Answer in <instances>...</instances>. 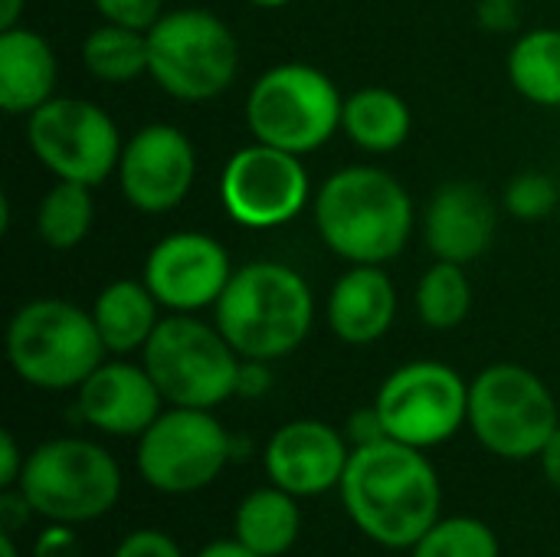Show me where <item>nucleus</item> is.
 <instances>
[{
  "label": "nucleus",
  "instance_id": "obj_1",
  "mask_svg": "<svg viewBox=\"0 0 560 557\" xmlns=\"http://www.w3.org/2000/svg\"><path fill=\"white\" fill-rule=\"evenodd\" d=\"M338 489L354 529L387 552H410L443 515V486L427 450L397 440L351 450Z\"/></svg>",
  "mask_w": 560,
  "mask_h": 557
},
{
  "label": "nucleus",
  "instance_id": "obj_30",
  "mask_svg": "<svg viewBox=\"0 0 560 557\" xmlns=\"http://www.w3.org/2000/svg\"><path fill=\"white\" fill-rule=\"evenodd\" d=\"M92 7L105 23H118L144 33L164 16V0H92Z\"/></svg>",
  "mask_w": 560,
  "mask_h": 557
},
{
  "label": "nucleus",
  "instance_id": "obj_20",
  "mask_svg": "<svg viewBox=\"0 0 560 557\" xmlns=\"http://www.w3.org/2000/svg\"><path fill=\"white\" fill-rule=\"evenodd\" d=\"M59 62L52 43L26 26L0 33V108L7 115H33L56 95Z\"/></svg>",
  "mask_w": 560,
  "mask_h": 557
},
{
  "label": "nucleus",
  "instance_id": "obj_18",
  "mask_svg": "<svg viewBox=\"0 0 560 557\" xmlns=\"http://www.w3.org/2000/svg\"><path fill=\"white\" fill-rule=\"evenodd\" d=\"M499 230L495 200L472 181L443 184L423 210V240L436 259L472 263L479 259Z\"/></svg>",
  "mask_w": 560,
  "mask_h": 557
},
{
  "label": "nucleus",
  "instance_id": "obj_35",
  "mask_svg": "<svg viewBox=\"0 0 560 557\" xmlns=\"http://www.w3.org/2000/svg\"><path fill=\"white\" fill-rule=\"evenodd\" d=\"M26 456L20 453V443L10 430L0 433V489H16L23 476Z\"/></svg>",
  "mask_w": 560,
  "mask_h": 557
},
{
  "label": "nucleus",
  "instance_id": "obj_11",
  "mask_svg": "<svg viewBox=\"0 0 560 557\" xmlns=\"http://www.w3.org/2000/svg\"><path fill=\"white\" fill-rule=\"evenodd\" d=\"M26 144L56 181L89 187L105 184L118 171L125 148L115 118L102 105L75 95H52L26 115Z\"/></svg>",
  "mask_w": 560,
  "mask_h": 557
},
{
  "label": "nucleus",
  "instance_id": "obj_3",
  "mask_svg": "<svg viewBox=\"0 0 560 557\" xmlns=\"http://www.w3.org/2000/svg\"><path fill=\"white\" fill-rule=\"evenodd\" d=\"M315 295L302 272L285 263L256 259L233 272L213 325L246 361H279L292 355L312 332Z\"/></svg>",
  "mask_w": 560,
  "mask_h": 557
},
{
  "label": "nucleus",
  "instance_id": "obj_32",
  "mask_svg": "<svg viewBox=\"0 0 560 557\" xmlns=\"http://www.w3.org/2000/svg\"><path fill=\"white\" fill-rule=\"evenodd\" d=\"M345 437L351 443V450L358 446H371V443H381V440H390L387 427H384V417L381 410L371 404V407H361L348 417V427H345Z\"/></svg>",
  "mask_w": 560,
  "mask_h": 557
},
{
  "label": "nucleus",
  "instance_id": "obj_15",
  "mask_svg": "<svg viewBox=\"0 0 560 557\" xmlns=\"http://www.w3.org/2000/svg\"><path fill=\"white\" fill-rule=\"evenodd\" d=\"M115 177L135 210L167 213L180 207L194 187L197 151L177 125L151 121L125 141Z\"/></svg>",
  "mask_w": 560,
  "mask_h": 557
},
{
  "label": "nucleus",
  "instance_id": "obj_42",
  "mask_svg": "<svg viewBox=\"0 0 560 557\" xmlns=\"http://www.w3.org/2000/svg\"><path fill=\"white\" fill-rule=\"evenodd\" d=\"M253 7H262V10H279V7H285V3H292V0H249Z\"/></svg>",
  "mask_w": 560,
  "mask_h": 557
},
{
  "label": "nucleus",
  "instance_id": "obj_6",
  "mask_svg": "<svg viewBox=\"0 0 560 557\" xmlns=\"http://www.w3.org/2000/svg\"><path fill=\"white\" fill-rule=\"evenodd\" d=\"M141 364L154 378L164 404L213 410L236 397L243 358L217 325L171 312L144 345Z\"/></svg>",
  "mask_w": 560,
  "mask_h": 557
},
{
  "label": "nucleus",
  "instance_id": "obj_4",
  "mask_svg": "<svg viewBox=\"0 0 560 557\" xmlns=\"http://www.w3.org/2000/svg\"><path fill=\"white\" fill-rule=\"evenodd\" d=\"M105 355L92 312L66 299H33L7 325V361L36 391H79Z\"/></svg>",
  "mask_w": 560,
  "mask_h": 557
},
{
  "label": "nucleus",
  "instance_id": "obj_19",
  "mask_svg": "<svg viewBox=\"0 0 560 557\" xmlns=\"http://www.w3.org/2000/svg\"><path fill=\"white\" fill-rule=\"evenodd\" d=\"M397 318V286L384 266H351L328 295V328L345 345L381 341Z\"/></svg>",
  "mask_w": 560,
  "mask_h": 557
},
{
  "label": "nucleus",
  "instance_id": "obj_9",
  "mask_svg": "<svg viewBox=\"0 0 560 557\" xmlns=\"http://www.w3.org/2000/svg\"><path fill=\"white\" fill-rule=\"evenodd\" d=\"M472 437L499 460H538L560 427L551 387L525 364H489L469 384Z\"/></svg>",
  "mask_w": 560,
  "mask_h": 557
},
{
  "label": "nucleus",
  "instance_id": "obj_31",
  "mask_svg": "<svg viewBox=\"0 0 560 557\" xmlns=\"http://www.w3.org/2000/svg\"><path fill=\"white\" fill-rule=\"evenodd\" d=\"M112 557H184L180 545L158 529H138L131 535H125L115 548Z\"/></svg>",
  "mask_w": 560,
  "mask_h": 557
},
{
  "label": "nucleus",
  "instance_id": "obj_24",
  "mask_svg": "<svg viewBox=\"0 0 560 557\" xmlns=\"http://www.w3.org/2000/svg\"><path fill=\"white\" fill-rule=\"evenodd\" d=\"M512 89L541 108H560V30L538 26L522 33L509 49Z\"/></svg>",
  "mask_w": 560,
  "mask_h": 557
},
{
  "label": "nucleus",
  "instance_id": "obj_33",
  "mask_svg": "<svg viewBox=\"0 0 560 557\" xmlns=\"http://www.w3.org/2000/svg\"><path fill=\"white\" fill-rule=\"evenodd\" d=\"M476 20L489 33H512L522 26V0H479Z\"/></svg>",
  "mask_w": 560,
  "mask_h": 557
},
{
  "label": "nucleus",
  "instance_id": "obj_40",
  "mask_svg": "<svg viewBox=\"0 0 560 557\" xmlns=\"http://www.w3.org/2000/svg\"><path fill=\"white\" fill-rule=\"evenodd\" d=\"M23 10H26V0H0V33L20 26Z\"/></svg>",
  "mask_w": 560,
  "mask_h": 557
},
{
  "label": "nucleus",
  "instance_id": "obj_37",
  "mask_svg": "<svg viewBox=\"0 0 560 557\" xmlns=\"http://www.w3.org/2000/svg\"><path fill=\"white\" fill-rule=\"evenodd\" d=\"M272 384V374L266 368V361H246L240 368V384H236V397H262Z\"/></svg>",
  "mask_w": 560,
  "mask_h": 557
},
{
  "label": "nucleus",
  "instance_id": "obj_29",
  "mask_svg": "<svg viewBox=\"0 0 560 557\" xmlns=\"http://www.w3.org/2000/svg\"><path fill=\"white\" fill-rule=\"evenodd\" d=\"M502 204L515 220H528V223L545 220L558 207V184L548 174H538V171L518 174V177L509 181Z\"/></svg>",
  "mask_w": 560,
  "mask_h": 557
},
{
  "label": "nucleus",
  "instance_id": "obj_10",
  "mask_svg": "<svg viewBox=\"0 0 560 557\" xmlns=\"http://www.w3.org/2000/svg\"><path fill=\"white\" fill-rule=\"evenodd\" d=\"M236 446L226 427L197 407H167L138 437V476L161 496H194L220 479Z\"/></svg>",
  "mask_w": 560,
  "mask_h": 557
},
{
  "label": "nucleus",
  "instance_id": "obj_14",
  "mask_svg": "<svg viewBox=\"0 0 560 557\" xmlns=\"http://www.w3.org/2000/svg\"><path fill=\"white\" fill-rule=\"evenodd\" d=\"M230 253L200 230H177L158 240L144 259V282L167 312L197 315L220 302L233 279Z\"/></svg>",
  "mask_w": 560,
  "mask_h": 557
},
{
  "label": "nucleus",
  "instance_id": "obj_23",
  "mask_svg": "<svg viewBox=\"0 0 560 557\" xmlns=\"http://www.w3.org/2000/svg\"><path fill=\"white\" fill-rule=\"evenodd\" d=\"M413 128L410 105L384 85L358 89L345 98L341 112V131L351 144H358L368 154H387L397 151Z\"/></svg>",
  "mask_w": 560,
  "mask_h": 557
},
{
  "label": "nucleus",
  "instance_id": "obj_2",
  "mask_svg": "<svg viewBox=\"0 0 560 557\" xmlns=\"http://www.w3.org/2000/svg\"><path fill=\"white\" fill-rule=\"evenodd\" d=\"M413 200L384 167L351 164L335 171L315 194L322 243L351 266H384L413 236Z\"/></svg>",
  "mask_w": 560,
  "mask_h": 557
},
{
  "label": "nucleus",
  "instance_id": "obj_22",
  "mask_svg": "<svg viewBox=\"0 0 560 557\" xmlns=\"http://www.w3.org/2000/svg\"><path fill=\"white\" fill-rule=\"evenodd\" d=\"M302 532L299 499L279 486H259L233 512V538L259 557L289 555Z\"/></svg>",
  "mask_w": 560,
  "mask_h": 557
},
{
  "label": "nucleus",
  "instance_id": "obj_13",
  "mask_svg": "<svg viewBox=\"0 0 560 557\" xmlns=\"http://www.w3.org/2000/svg\"><path fill=\"white\" fill-rule=\"evenodd\" d=\"M220 200L230 220L246 230H276L292 223L312 200V181L302 154L262 141L240 148L223 164Z\"/></svg>",
  "mask_w": 560,
  "mask_h": 557
},
{
  "label": "nucleus",
  "instance_id": "obj_25",
  "mask_svg": "<svg viewBox=\"0 0 560 557\" xmlns=\"http://www.w3.org/2000/svg\"><path fill=\"white\" fill-rule=\"evenodd\" d=\"M82 62L102 82H112V85L135 82V79L148 76V66H151L148 62V33L102 20V26H95L82 39Z\"/></svg>",
  "mask_w": 560,
  "mask_h": 557
},
{
  "label": "nucleus",
  "instance_id": "obj_12",
  "mask_svg": "<svg viewBox=\"0 0 560 557\" xmlns=\"http://www.w3.org/2000/svg\"><path fill=\"white\" fill-rule=\"evenodd\" d=\"M374 407L390 440L433 450L453 440L469 420V384L443 361H410L377 391Z\"/></svg>",
  "mask_w": 560,
  "mask_h": 557
},
{
  "label": "nucleus",
  "instance_id": "obj_8",
  "mask_svg": "<svg viewBox=\"0 0 560 557\" xmlns=\"http://www.w3.org/2000/svg\"><path fill=\"white\" fill-rule=\"evenodd\" d=\"M345 98L331 76L308 62L266 69L246 95V128L256 141L312 154L341 128Z\"/></svg>",
  "mask_w": 560,
  "mask_h": 557
},
{
  "label": "nucleus",
  "instance_id": "obj_17",
  "mask_svg": "<svg viewBox=\"0 0 560 557\" xmlns=\"http://www.w3.org/2000/svg\"><path fill=\"white\" fill-rule=\"evenodd\" d=\"M75 394L79 420L105 437H141L164 410L154 378L131 361H102Z\"/></svg>",
  "mask_w": 560,
  "mask_h": 557
},
{
  "label": "nucleus",
  "instance_id": "obj_36",
  "mask_svg": "<svg viewBox=\"0 0 560 557\" xmlns=\"http://www.w3.org/2000/svg\"><path fill=\"white\" fill-rule=\"evenodd\" d=\"M30 515H36V512L26 502V496L20 489H3V496H0V525H3V532L13 535L16 529H23L30 522Z\"/></svg>",
  "mask_w": 560,
  "mask_h": 557
},
{
  "label": "nucleus",
  "instance_id": "obj_28",
  "mask_svg": "<svg viewBox=\"0 0 560 557\" xmlns=\"http://www.w3.org/2000/svg\"><path fill=\"white\" fill-rule=\"evenodd\" d=\"M410 557H502L499 535L472 515H440L436 525L410 548Z\"/></svg>",
  "mask_w": 560,
  "mask_h": 557
},
{
  "label": "nucleus",
  "instance_id": "obj_27",
  "mask_svg": "<svg viewBox=\"0 0 560 557\" xmlns=\"http://www.w3.org/2000/svg\"><path fill=\"white\" fill-rule=\"evenodd\" d=\"M420 322L436 332L459 328L472 312V279L463 263L436 259L417 282Z\"/></svg>",
  "mask_w": 560,
  "mask_h": 557
},
{
  "label": "nucleus",
  "instance_id": "obj_38",
  "mask_svg": "<svg viewBox=\"0 0 560 557\" xmlns=\"http://www.w3.org/2000/svg\"><path fill=\"white\" fill-rule=\"evenodd\" d=\"M538 463H541V473H545V479L551 483V489H558L560 492V427L555 430V437L545 443Z\"/></svg>",
  "mask_w": 560,
  "mask_h": 557
},
{
  "label": "nucleus",
  "instance_id": "obj_41",
  "mask_svg": "<svg viewBox=\"0 0 560 557\" xmlns=\"http://www.w3.org/2000/svg\"><path fill=\"white\" fill-rule=\"evenodd\" d=\"M0 557H20V552H16V542H13V535H10V532H3V535H0Z\"/></svg>",
  "mask_w": 560,
  "mask_h": 557
},
{
  "label": "nucleus",
  "instance_id": "obj_7",
  "mask_svg": "<svg viewBox=\"0 0 560 557\" xmlns=\"http://www.w3.org/2000/svg\"><path fill=\"white\" fill-rule=\"evenodd\" d=\"M148 76L180 102L223 95L240 72V39L210 10L184 7L148 30Z\"/></svg>",
  "mask_w": 560,
  "mask_h": 557
},
{
  "label": "nucleus",
  "instance_id": "obj_26",
  "mask_svg": "<svg viewBox=\"0 0 560 557\" xmlns=\"http://www.w3.org/2000/svg\"><path fill=\"white\" fill-rule=\"evenodd\" d=\"M95 220V197L89 184L56 181L36 207V233L49 250H75Z\"/></svg>",
  "mask_w": 560,
  "mask_h": 557
},
{
  "label": "nucleus",
  "instance_id": "obj_21",
  "mask_svg": "<svg viewBox=\"0 0 560 557\" xmlns=\"http://www.w3.org/2000/svg\"><path fill=\"white\" fill-rule=\"evenodd\" d=\"M89 312L105 341V351L115 358L144 351L154 328L161 325V302L144 279H115L102 286Z\"/></svg>",
  "mask_w": 560,
  "mask_h": 557
},
{
  "label": "nucleus",
  "instance_id": "obj_34",
  "mask_svg": "<svg viewBox=\"0 0 560 557\" xmlns=\"http://www.w3.org/2000/svg\"><path fill=\"white\" fill-rule=\"evenodd\" d=\"M33 557H82V548L75 542V525L49 522V529L33 545Z\"/></svg>",
  "mask_w": 560,
  "mask_h": 557
},
{
  "label": "nucleus",
  "instance_id": "obj_16",
  "mask_svg": "<svg viewBox=\"0 0 560 557\" xmlns=\"http://www.w3.org/2000/svg\"><path fill=\"white\" fill-rule=\"evenodd\" d=\"M348 460H351L348 437L325 420L282 423L269 437L262 453L269 483L295 499H312L338 489Z\"/></svg>",
  "mask_w": 560,
  "mask_h": 557
},
{
  "label": "nucleus",
  "instance_id": "obj_39",
  "mask_svg": "<svg viewBox=\"0 0 560 557\" xmlns=\"http://www.w3.org/2000/svg\"><path fill=\"white\" fill-rule=\"evenodd\" d=\"M194 557H259V555H253L249 548H243L236 538H220V542L203 545V548H200Z\"/></svg>",
  "mask_w": 560,
  "mask_h": 557
},
{
  "label": "nucleus",
  "instance_id": "obj_5",
  "mask_svg": "<svg viewBox=\"0 0 560 557\" xmlns=\"http://www.w3.org/2000/svg\"><path fill=\"white\" fill-rule=\"evenodd\" d=\"M16 489L39 519L79 529L115 509L121 469L105 446L82 437H56L26 453Z\"/></svg>",
  "mask_w": 560,
  "mask_h": 557
}]
</instances>
